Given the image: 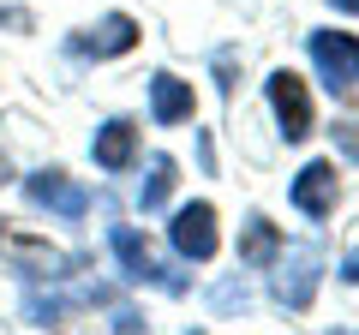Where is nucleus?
I'll return each instance as SVG.
<instances>
[{"label":"nucleus","instance_id":"1","mask_svg":"<svg viewBox=\"0 0 359 335\" xmlns=\"http://www.w3.org/2000/svg\"><path fill=\"white\" fill-rule=\"evenodd\" d=\"M306 54H311V66H318V78H323L330 96H353L359 90V36H347V30H311Z\"/></svg>","mask_w":359,"mask_h":335},{"label":"nucleus","instance_id":"2","mask_svg":"<svg viewBox=\"0 0 359 335\" xmlns=\"http://www.w3.org/2000/svg\"><path fill=\"white\" fill-rule=\"evenodd\" d=\"M25 198L36 210H48V216H60V221H84L90 216V192L66 174V168H36V174H25Z\"/></svg>","mask_w":359,"mask_h":335},{"label":"nucleus","instance_id":"3","mask_svg":"<svg viewBox=\"0 0 359 335\" xmlns=\"http://www.w3.org/2000/svg\"><path fill=\"white\" fill-rule=\"evenodd\" d=\"M264 96H269V114H276V132H282L287 144H306L311 138V96H306V84L282 66V72H269Z\"/></svg>","mask_w":359,"mask_h":335},{"label":"nucleus","instance_id":"4","mask_svg":"<svg viewBox=\"0 0 359 335\" xmlns=\"http://www.w3.org/2000/svg\"><path fill=\"white\" fill-rule=\"evenodd\" d=\"M168 240H174V252L186 264H210L216 258V245H222V233H216V210L198 198V204H180L174 210V221H168Z\"/></svg>","mask_w":359,"mask_h":335},{"label":"nucleus","instance_id":"5","mask_svg":"<svg viewBox=\"0 0 359 335\" xmlns=\"http://www.w3.org/2000/svg\"><path fill=\"white\" fill-rule=\"evenodd\" d=\"M269 270H276V299H282L287 311H306L311 306V294H318V282H323V270H318V252H311V245H294V252H287L282 245V258L269 264Z\"/></svg>","mask_w":359,"mask_h":335},{"label":"nucleus","instance_id":"6","mask_svg":"<svg viewBox=\"0 0 359 335\" xmlns=\"http://www.w3.org/2000/svg\"><path fill=\"white\" fill-rule=\"evenodd\" d=\"M287 198H294V210L306 221H323L335 216V198H341V168L335 162H306L294 174V186H287Z\"/></svg>","mask_w":359,"mask_h":335},{"label":"nucleus","instance_id":"7","mask_svg":"<svg viewBox=\"0 0 359 335\" xmlns=\"http://www.w3.org/2000/svg\"><path fill=\"white\" fill-rule=\"evenodd\" d=\"M108 245H114V258H120V270H126V282H150V287H162V294H180V275H168L162 264L150 258V245H144V233L138 228H108Z\"/></svg>","mask_w":359,"mask_h":335},{"label":"nucleus","instance_id":"8","mask_svg":"<svg viewBox=\"0 0 359 335\" xmlns=\"http://www.w3.org/2000/svg\"><path fill=\"white\" fill-rule=\"evenodd\" d=\"M132 42H138V25H132L126 13H108V18H96V25H84V36H72V54H84V60H114Z\"/></svg>","mask_w":359,"mask_h":335},{"label":"nucleus","instance_id":"9","mask_svg":"<svg viewBox=\"0 0 359 335\" xmlns=\"http://www.w3.org/2000/svg\"><path fill=\"white\" fill-rule=\"evenodd\" d=\"M90 156H96V168L102 174H126L132 162H138V126L132 120H102L96 126V138H90Z\"/></svg>","mask_w":359,"mask_h":335},{"label":"nucleus","instance_id":"10","mask_svg":"<svg viewBox=\"0 0 359 335\" xmlns=\"http://www.w3.org/2000/svg\"><path fill=\"white\" fill-rule=\"evenodd\" d=\"M192 108H198V96H192L186 78H174V72H156L150 78V120H156V126H186Z\"/></svg>","mask_w":359,"mask_h":335},{"label":"nucleus","instance_id":"11","mask_svg":"<svg viewBox=\"0 0 359 335\" xmlns=\"http://www.w3.org/2000/svg\"><path fill=\"white\" fill-rule=\"evenodd\" d=\"M282 258V228L269 216H245V233H240V264L252 270H269V264Z\"/></svg>","mask_w":359,"mask_h":335},{"label":"nucleus","instance_id":"12","mask_svg":"<svg viewBox=\"0 0 359 335\" xmlns=\"http://www.w3.org/2000/svg\"><path fill=\"white\" fill-rule=\"evenodd\" d=\"M168 192H174V156H150V174H144V186H138V210L156 216V210L168 204Z\"/></svg>","mask_w":359,"mask_h":335},{"label":"nucleus","instance_id":"13","mask_svg":"<svg viewBox=\"0 0 359 335\" xmlns=\"http://www.w3.org/2000/svg\"><path fill=\"white\" fill-rule=\"evenodd\" d=\"M341 282L359 287V252H347V258H341Z\"/></svg>","mask_w":359,"mask_h":335},{"label":"nucleus","instance_id":"14","mask_svg":"<svg viewBox=\"0 0 359 335\" xmlns=\"http://www.w3.org/2000/svg\"><path fill=\"white\" fill-rule=\"evenodd\" d=\"M330 6H335V13H353V18H359V0H330Z\"/></svg>","mask_w":359,"mask_h":335}]
</instances>
